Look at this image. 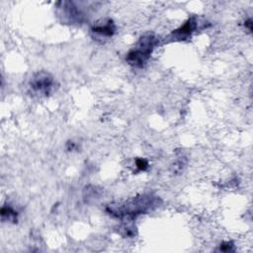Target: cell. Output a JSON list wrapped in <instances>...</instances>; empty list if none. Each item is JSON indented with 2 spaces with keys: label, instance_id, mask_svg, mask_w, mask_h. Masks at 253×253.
<instances>
[{
  "label": "cell",
  "instance_id": "1",
  "mask_svg": "<svg viewBox=\"0 0 253 253\" xmlns=\"http://www.w3.org/2000/svg\"><path fill=\"white\" fill-rule=\"evenodd\" d=\"M161 204V200L152 194H142L126 201L112 203L106 207V211L114 217L121 219H132L133 217L147 213Z\"/></svg>",
  "mask_w": 253,
  "mask_h": 253
},
{
  "label": "cell",
  "instance_id": "2",
  "mask_svg": "<svg viewBox=\"0 0 253 253\" xmlns=\"http://www.w3.org/2000/svg\"><path fill=\"white\" fill-rule=\"evenodd\" d=\"M159 41L154 33L147 32L141 35L126 56L127 64L134 68H142L150 58L154 48L159 44Z\"/></svg>",
  "mask_w": 253,
  "mask_h": 253
},
{
  "label": "cell",
  "instance_id": "3",
  "mask_svg": "<svg viewBox=\"0 0 253 253\" xmlns=\"http://www.w3.org/2000/svg\"><path fill=\"white\" fill-rule=\"evenodd\" d=\"M54 78L46 71L34 73L29 80V89L32 94L37 96H48L54 89Z\"/></svg>",
  "mask_w": 253,
  "mask_h": 253
},
{
  "label": "cell",
  "instance_id": "4",
  "mask_svg": "<svg viewBox=\"0 0 253 253\" xmlns=\"http://www.w3.org/2000/svg\"><path fill=\"white\" fill-rule=\"evenodd\" d=\"M57 13L65 24H82L85 20L83 10L78 7L76 2L61 1L57 3Z\"/></svg>",
  "mask_w": 253,
  "mask_h": 253
},
{
  "label": "cell",
  "instance_id": "5",
  "mask_svg": "<svg viewBox=\"0 0 253 253\" xmlns=\"http://www.w3.org/2000/svg\"><path fill=\"white\" fill-rule=\"evenodd\" d=\"M200 20L197 16H191L188 18L179 28L173 30L167 37L170 41H185L191 38V36L200 29Z\"/></svg>",
  "mask_w": 253,
  "mask_h": 253
},
{
  "label": "cell",
  "instance_id": "6",
  "mask_svg": "<svg viewBox=\"0 0 253 253\" xmlns=\"http://www.w3.org/2000/svg\"><path fill=\"white\" fill-rule=\"evenodd\" d=\"M117 31V26L113 19L102 18L97 20L91 27V34L96 39H109L112 38Z\"/></svg>",
  "mask_w": 253,
  "mask_h": 253
},
{
  "label": "cell",
  "instance_id": "7",
  "mask_svg": "<svg viewBox=\"0 0 253 253\" xmlns=\"http://www.w3.org/2000/svg\"><path fill=\"white\" fill-rule=\"evenodd\" d=\"M1 219L2 221H6V222H12V223H16L18 221V211L9 204H5L2 206L1 208Z\"/></svg>",
  "mask_w": 253,
  "mask_h": 253
},
{
  "label": "cell",
  "instance_id": "8",
  "mask_svg": "<svg viewBox=\"0 0 253 253\" xmlns=\"http://www.w3.org/2000/svg\"><path fill=\"white\" fill-rule=\"evenodd\" d=\"M130 221L131 219H127V221L125 220V222L119 226L118 232L124 237H133L136 234V227Z\"/></svg>",
  "mask_w": 253,
  "mask_h": 253
},
{
  "label": "cell",
  "instance_id": "9",
  "mask_svg": "<svg viewBox=\"0 0 253 253\" xmlns=\"http://www.w3.org/2000/svg\"><path fill=\"white\" fill-rule=\"evenodd\" d=\"M134 165H135V168H136V172L145 171L149 167V163L145 158H136L134 160Z\"/></svg>",
  "mask_w": 253,
  "mask_h": 253
},
{
  "label": "cell",
  "instance_id": "10",
  "mask_svg": "<svg viewBox=\"0 0 253 253\" xmlns=\"http://www.w3.org/2000/svg\"><path fill=\"white\" fill-rule=\"evenodd\" d=\"M219 250L223 252L234 251V244L231 241H224L219 245Z\"/></svg>",
  "mask_w": 253,
  "mask_h": 253
},
{
  "label": "cell",
  "instance_id": "11",
  "mask_svg": "<svg viewBox=\"0 0 253 253\" xmlns=\"http://www.w3.org/2000/svg\"><path fill=\"white\" fill-rule=\"evenodd\" d=\"M75 147H76V145H75V143H74L73 141H68L67 144H66V148H67V150H69V151L75 149Z\"/></svg>",
  "mask_w": 253,
  "mask_h": 253
},
{
  "label": "cell",
  "instance_id": "12",
  "mask_svg": "<svg viewBox=\"0 0 253 253\" xmlns=\"http://www.w3.org/2000/svg\"><path fill=\"white\" fill-rule=\"evenodd\" d=\"M245 28H247L249 32L252 31V21H251V19H248V20L245 22Z\"/></svg>",
  "mask_w": 253,
  "mask_h": 253
}]
</instances>
